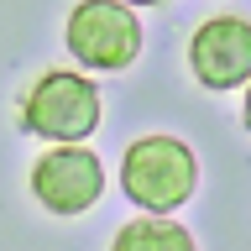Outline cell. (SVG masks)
I'll return each mask as SVG.
<instances>
[{
    "mask_svg": "<svg viewBox=\"0 0 251 251\" xmlns=\"http://www.w3.org/2000/svg\"><path fill=\"white\" fill-rule=\"evenodd\" d=\"M194 183H199V162L178 136H141L126 147L121 188L131 204L152 209V215H168L194 194Z\"/></svg>",
    "mask_w": 251,
    "mask_h": 251,
    "instance_id": "1",
    "label": "cell"
},
{
    "mask_svg": "<svg viewBox=\"0 0 251 251\" xmlns=\"http://www.w3.org/2000/svg\"><path fill=\"white\" fill-rule=\"evenodd\" d=\"M21 126L58 147H78V136L100 126V89L84 74H42L21 100Z\"/></svg>",
    "mask_w": 251,
    "mask_h": 251,
    "instance_id": "2",
    "label": "cell"
},
{
    "mask_svg": "<svg viewBox=\"0 0 251 251\" xmlns=\"http://www.w3.org/2000/svg\"><path fill=\"white\" fill-rule=\"evenodd\" d=\"M63 42L84 68H100V74H115V68H131L141 52V21L136 11H126L115 0H78L68 11V26H63Z\"/></svg>",
    "mask_w": 251,
    "mask_h": 251,
    "instance_id": "3",
    "label": "cell"
},
{
    "mask_svg": "<svg viewBox=\"0 0 251 251\" xmlns=\"http://www.w3.org/2000/svg\"><path fill=\"white\" fill-rule=\"evenodd\" d=\"M31 194L47 215H84L105 194V168L89 147H47L31 168Z\"/></svg>",
    "mask_w": 251,
    "mask_h": 251,
    "instance_id": "4",
    "label": "cell"
},
{
    "mask_svg": "<svg viewBox=\"0 0 251 251\" xmlns=\"http://www.w3.org/2000/svg\"><path fill=\"white\" fill-rule=\"evenodd\" d=\"M188 63L204 89H235L251 78V21L246 16H215L194 31Z\"/></svg>",
    "mask_w": 251,
    "mask_h": 251,
    "instance_id": "5",
    "label": "cell"
},
{
    "mask_svg": "<svg viewBox=\"0 0 251 251\" xmlns=\"http://www.w3.org/2000/svg\"><path fill=\"white\" fill-rule=\"evenodd\" d=\"M110 251H199L194 246V235L183 225H173V220H131L115 230Z\"/></svg>",
    "mask_w": 251,
    "mask_h": 251,
    "instance_id": "6",
    "label": "cell"
},
{
    "mask_svg": "<svg viewBox=\"0 0 251 251\" xmlns=\"http://www.w3.org/2000/svg\"><path fill=\"white\" fill-rule=\"evenodd\" d=\"M115 5H126V11H131V5H157V0H115Z\"/></svg>",
    "mask_w": 251,
    "mask_h": 251,
    "instance_id": "7",
    "label": "cell"
},
{
    "mask_svg": "<svg viewBox=\"0 0 251 251\" xmlns=\"http://www.w3.org/2000/svg\"><path fill=\"white\" fill-rule=\"evenodd\" d=\"M241 115H246V126H251V89H246V110H241Z\"/></svg>",
    "mask_w": 251,
    "mask_h": 251,
    "instance_id": "8",
    "label": "cell"
}]
</instances>
